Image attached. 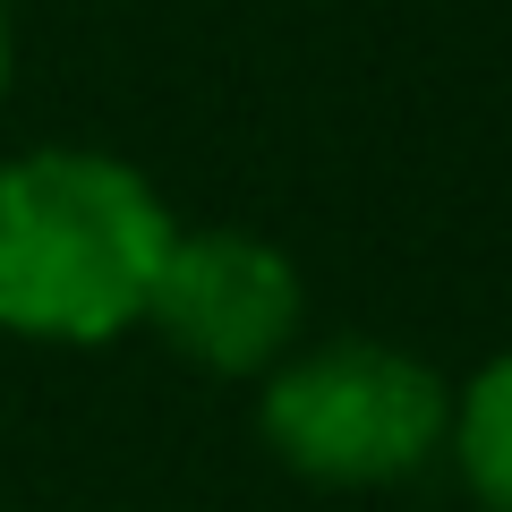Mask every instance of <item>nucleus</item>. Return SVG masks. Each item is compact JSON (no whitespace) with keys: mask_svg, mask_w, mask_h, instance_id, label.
I'll list each match as a JSON object with an SVG mask.
<instances>
[{"mask_svg":"<svg viewBox=\"0 0 512 512\" xmlns=\"http://www.w3.org/2000/svg\"><path fill=\"white\" fill-rule=\"evenodd\" d=\"M146 325L214 376H256L299 333V274L256 231H171Z\"/></svg>","mask_w":512,"mask_h":512,"instance_id":"nucleus-3","label":"nucleus"},{"mask_svg":"<svg viewBox=\"0 0 512 512\" xmlns=\"http://www.w3.org/2000/svg\"><path fill=\"white\" fill-rule=\"evenodd\" d=\"M256 427L308 487H393L453 436V393L393 342H325L274 367Z\"/></svg>","mask_w":512,"mask_h":512,"instance_id":"nucleus-2","label":"nucleus"},{"mask_svg":"<svg viewBox=\"0 0 512 512\" xmlns=\"http://www.w3.org/2000/svg\"><path fill=\"white\" fill-rule=\"evenodd\" d=\"M171 214L146 171L111 154L43 146L0 163V333L26 342H120L146 325Z\"/></svg>","mask_w":512,"mask_h":512,"instance_id":"nucleus-1","label":"nucleus"},{"mask_svg":"<svg viewBox=\"0 0 512 512\" xmlns=\"http://www.w3.org/2000/svg\"><path fill=\"white\" fill-rule=\"evenodd\" d=\"M453 453L487 512H512V350H495L453 402Z\"/></svg>","mask_w":512,"mask_h":512,"instance_id":"nucleus-4","label":"nucleus"},{"mask_svg":"<svg viewBox=\"0 0 512 512\" xmlns=\"http://www.w3.org/2000/svg\"><path fill=\"white\" fill-rule=\"evenodd\" d=\"M0 94H9V9H0Z\"/></svg>","mask_w":512,"mask_h":512,"instance_id":"nucleus-5","label":"nucleus"}]
</instances>
